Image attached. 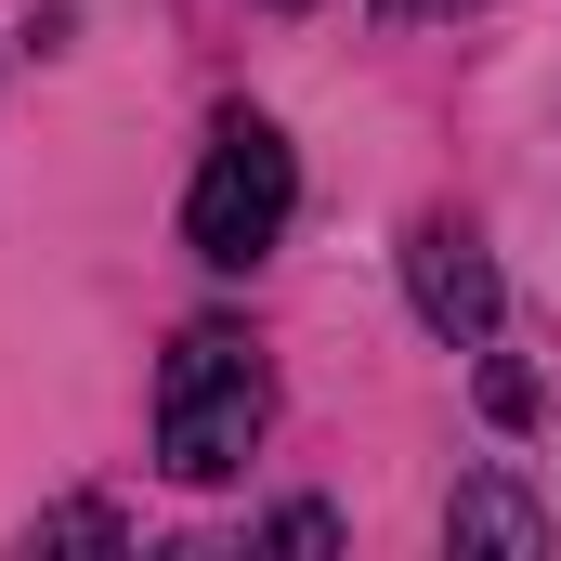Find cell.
<instances>
[{
  "mask_svg": "<svg viewBox=\"0 0 561 561\" xmlns=\"http://www.w3.org/2000/svg\"><path fill=\"white\" fill-rule=\"evenodd\" d=\"M262 419H275V379H262L249 327H183L170 366H157V457H170V483H236Z\"/></svg>",
  "mask_w": 561,
  "mask_h": 561,
  "instance_id": "6da1fadb",
  "label": "cell"
},
{
  "mask_svg": "<svg viewBox=\"0 0 561 561\" xmlns=\"http://www.w3.org/2000/svg\"><path fill=\"white\" fill-rule=\"evenodd\" d=\"M287 209H300V157H287L275 118H222L209 157H196V196H183V249L209 262V275H249L262 249L287 236Z\"/></svg>",
  "mask_w": 561,
  "mask_h": 561,
  "instance_id": "7a4b0ae2",
  "label": "cell"
},
{
  "mask_svg": "<svg viewBox=\"0 0 561 561\" xmlns=\"http://www.w3.org/2000/svg\"><path fill=\"white\" fill-rule=\"evenodd\" d=\"M405 300H419L431 340H496V262L470 222H419L405 236Z\"/></svg>",
  "mask_w": 561,
  "mask_h": 561,
  "instance_id": "3957f363",
  "label": "cell"
},
{
  "mask_svg": "<svg viewBox=\"0 0 561 561\" xmlns=\"http://www.w3.org/2000/svg\"><path fill=\"white\" fill-rule=\"evenodd\" d=\"M444 536H457V549H510V561H536V549H549V510H536L510 470H470V483L444 496Z\"/></svg>",
  "mask_w": 561,
  "mask_h": 561,
  "instance_id": "277c9868",
  "label": "cell"
},
{
  "mask_svg": "<svg viewBox=\"0 0 561 561\" xmlns=\"http://www.w3.org/2000/svg\"><path fill=\"white\" fill-rule=\"evenodd\" d=\"M39 549H118V510H53Z\"/></svg>",
  "mask_w": 561,
  "mask_h": 561,
  "instance_id": "5b68a950",
  "label": "cell"
},
{
  "mask_svg": "<svg viewBox=\"0 0 561 561\" xmlns=\"http://www.w3.org/2000/svg\"><path fill=\"white\" fill-rule=\"evenodd\" d=\"M483 419L523 431V419H536V379H523V366H483Z\"/></svg>",
  "mask_w": 561,
  "mask_h": 561,
  "instance_id": "8992f818",
  "label": "cell"
},
{
  "mask_svg": "<svg viewBox=\"0 0 561 561\" xmlns=\"http://www.w3.org/2000/svg\"><path fill=\"white\" fill-rule=\"evenodd\" d=\"M392 13H419V0H392Z\"/></svg>",
  "mask_w": 561,
  "mask_h": 561,
  "instance_id": "52a82bcc",
  "label": "cell"
},
{
  "mask_svg": "<svg viewBox=\"0 0 561 561\" xmlns=\"http://www.w3.org/2000/svg\"><path fill=\"white\" fill-rule=\"evenodd\" d=\"M275 13H300V0H275Z\"/></svg>",
  "mask_w": 561,
  "mask_h": 561,
  "instance_id": "ba28073f",
  "label": "cell"
}]
</instances>
